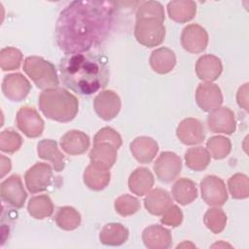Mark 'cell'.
Wrapping results in <instances>:
<instances>
[{
  "mask_svg": "<svg viewBox=\"0 0 249 249\" xmlns=\"http://www.w3.org/2000/svg\"><path fill=\"white\" fill-rule=\"evenodd\" d=\"M236 101L239 107L248 111V83L242 85L236 93Z\"/></svg>",
  "mask_w": 249,
  "mask_h": 249,
  "instance_id": "cell-41",
  "label": "cell"
},
{
  "mask_svg": "<svg viewBox=\"0 0 249 249\" xmlns=\"http://www.w3.org/2000/svg\"><path fill=\"white\" fill-rule=\"evenodd\" d=\"M53 203L47 195H40L31 197L27 204L28 214L34 219L42 220L48 218L53 213Z\"/></svg>",
  "mask_w": 249,
  "mask_h": 249,
  "instance_id": "cell-30",
  "label": "cell"
},
{
  "mask_svg": "<svg viewBox=\"0 0 249 249\" xmlns=\"http://www.w3.org/2000/svg\"><path fill=\"white\" fill-rule=\"evenodd\" d=\"M89 137L83 131L72 129L64 133L60 138V147L70 156H78L87 152L89 148Z\"/></svg>",
  "mask_w": 249,
  "mask_h": 249,
  "instance_id": "cell-20",
  "label": "cell"
},
{
  "mask_svg": "<svg viewBox=\"0 0 249 249\" xmlns=\"http://www.w3.org/2000/svg\"><path fill=\"white\" fill-rule=\"evenodd\" d=\"M38 105L45 117L58 123L72 121L79 111L77 97L59 87L44 89L39 95Z\"/></svg>",
  "mask_w": 249,
  "mask_h": 249,
  "instance_id": "cell-3",
  "label": "cell"
},
{
  "mask_svg": "<svg viewBox=\"0 0 249 249\" xmlns=\"http://www.w3.org/2000/svg\"><path fill=\"white\" fill-rule=\"evenodd\" d=\"M111 179V174L108 169L99 167L95 164H89L83 174L85 185L92 191H101L105 189Z\"/></svg>",
  "mask_w": 249,
  "mask_h": 249,
  "instance_id": "cell-27",
  "label": "cell"
},
{
  "mask_svg": "<svg viewBox=\"0 0 249 249\" xmlns=\"http://www.w3.org/2000/svg\"><path fill=\"white\" fill-rule=\"evenodd\" d=\"M22 145L21 136L14 129L7 128L0 133V150L4 153L14 154Z\"/></svg>",
  "mask_w": 249,
  "mask_h": 249,
  "instance_id": "cell-38",
  "label": "cell"
},
{
  "mask_svg": "<svg viewBox=\"0 0 249 249\" xmlns=\"http://www.w3.org/2000/svg\"><path fill=\"white\" fill-rule=\"evenodd\" d=\"M206 147L209 154L215 160H223L227 158L231 151V142L229 138L217 135L210 137L206 142Z\"/></svg>",
  "mask_w": 249,
  "mask_h": 249,
  "instance_id": "cell-34",
  "label": "cell"
},
{
  "mask_svg": "<svg viewBox=\"0 0 249 249\" xmlns=\"http://www.w3.org/2000/svg\"><path fill=\"white\" fill-rule=\"evenodd\" d=\"M172 196L181 205H188L197 197L196 183L189 178H179L172 186Z\"/></svg>",
  "mask_w": 249,
  "mask_h": 249,
  "instance_id": "cell-28",
  "label": "cell"
},
{
  "mask_svg": "<svg viewBox=\"0 0 249 249\" xmlns=\"http://www.w3.org/2000/svg\"><path fill=\"white\" fill-rule=\"evenodd\" d=\"M201 197L210 206H222L228 200L225 182L215 175H207L200 181Z\"/></svg>",
  "mask_w": 249,
  "mask_h": 249,
  "instance_id": "cell-7",
  "label": "cell"
},
{
  "mask_svg": "<svg viewBox=\"0 0 249 249\" xmlns=\"http://www.w3.org/2000/svg\"><path fill=\"white\" fill-rule=\"evenodd\" d=\"M0 196L2 200L8 205L17 209L21 208L27 197L21 178L18 174H13L2 181Z\"/></svg>",
  "mask_w": 249,
  "mask_h": 249,
  "instance_id": "cell-10",
  "label": "cell"
},
{
  "mask_svg": "<svg viewBox=\"0 0 249 249\" xmlns=\"http://www.w3.org/2000/svg\"><path fill=\"white\" fill-rule=\"evenodd\" d=\"M56 226L64 231L76 230L81 225V214L72 206L58 207L54 215Z\"/></svg>",
  "mask_w": 249,
  "mask_h": 249,
  "instance_id": "cell-32",
  "label": "cell"
},
{
  "mask_svg": "<svg viewBox=\"0 0 249 249\" xmlns=\"http://www.w3.org/2000/svg\"><path fill=\"white\" fill-rule=\"evenodd\" d=\"M23 71L38 89L56 88L59 84L55 66L41 56H27L23 61Z\"/></svg>",
  "mask_w": 249,
  "mask_h": 249,
  "instance_id": "cell-4",
  "label": "cell"
},
{
  "mask_svg": "<svg viewBox=\"0 0 249 249\" xmlns=\"http://www.w3.org/2000/svg\"><path fill=\"white\" fill-rule=\"evenodd\" d=\"M96 143H109L116 149H119L123 144V140L117 130L110 126H105L95 133L93 137V144Z\"/></svg>",
  "mask_w": 249,
  "mask_h": 249,
  "instance_id": "cell-39",
  "label": "cell"
},
{
  "mask_svg": "<svg viewBox=\"0 0 249 249\" xmlns=\"http://www.w3.org/2000/svg\"><path fill=\"white\" fill-rule=\"evenodd\" d=\"M227 215L222 208L217 206L209 208L203 217V222L206 228L213 233H220L224 231L227 225Z\"/></svg>",
  "mask_w": 249,
  "mask_h": 249,
  "instance_id": "cell-33",
  "label": "cell"
},
{
  "mask_svg": "<svg viewBox=\"0 0 249 249\" xmlns=\"http://www.w3.org/2000/svg\"><path fill=\"white\" fill-rule=\"evenodd\" d=\"M1 89L6 98L19 102L28 95L31 90V85L22 74L12 73L4 77Z\"/></svg>",
  "mask_w": 249,
  "mask_h": 249,
  "instance_id": "cell-13",
  "label": "cell"
},
{
  "mask_svg": "<svg viewBox=\"0 0 249 249\" xmlns=\"http://www.w3.org/2000/svg\"><path fill=\"white\" fill-rule=\"evenodd\" d=\"M115 12V2H70L60 12L56 22L55 37L59 48L68 54L87 53L107 37Z\"/></svg>",
  "mask_w": 249,
  "mask_h": 249,
  "instance_id": "cell-1",
  "label": "cell"
},
{
  "mask_svg": "<svg viewBox=\"0 0 249 249\" xmlns=\"http://www.w3.org/2000/svg\"><path fill=\"white\" fill-rule=\"evenodd\" d=\"M22 61V53L14 47H5L0 51V67L3 71L18 69Z\"/></svg>",
  "mask_w": 249,
  "mask_h": 249,
  "instance_id": "cell-36",
  "label": "cell"
},
{
  "mask_svg": "<svg viewBox=\"0 0 249 249\" xmlns=\"http://www.w3.org/2000/svg\"><path fill=\"white\" fill-rule=\"evenodd\" d=\"M114 208L123 217L131 216L140 209V201L136 197L124 194L115 199Z\"/></svg>",
  "mask_w": 249,
  "mask_h": 249,
  "instance_id": "cell-37",
  "label": "cell"
},
{
  "mask_svg": "<svg viewBox=\"0 0 249 249\" xmlns=\"http://www.w3.org/2000/svg\"><path fill=\"white\" fill-rule=\"evenodd\" d=\"M1 159V163H0V173H1V178H3L7 173L10 172L11 168H12V162L11 160L7 157H5L4 155H1L0 157Z\"/></svg>",
  "mask_w": 249,
  "mask_h": 249,
  "instance_id": "cell-42",
  "label": "cell"
},
{
  "mask_svg": "<svg viewBox=\"0 0 249 249\" xmlns=\"http://www.w3.org/2000/svg\"><path fill=\"white\" fill-rule=\"evenodd\" d=\"M183 49L191 53H202L208 45V33L199 24L192 23L184 27L181 34Z\"/></svg>",
  "mask_w": 249,
  "mask_h": 249,
  "instance_id": "cell-11",
  "label": "cell"
},
{
  "mask_svg": "<svg viewBox=\"0 0 249 249\" xmlns=\"http://www.w3.org/2000/svg\"><path fill=\"white\" fill-rule=\"evenodd\" d=\"M164 19L156 17L136 16L134 37L136 41L147 47L153 48L160 45L165 37Z\"/></svg>",
  "mask_w": 249,
  "mask_h": 249,
  "instance_id": "cell-5",
  "label": "cell"
},
{
  "mask_svg": "<svg viewBox=\"0 0 249 249\" xmlns=\"http://www.w3.org/2000/svg\"><path fill=\"white\" fill-rule=\"evenodd\" d=\"M196 101L202 111L211 112L221 107L223 103L222 90L216 84L200 83L196 90Z\"/></svg>",
  "mask_w": 249,
  "mask_h": 249,
  "instance_id": "cell-15",
  "label": "cell"
},
{
  "mask_svg": "<svg viewBox=\"0 0 249 249\" xmlns=\"http://www.w3.org/2000/svg\"><path fill=\"white\" fill-rule=\"evenodd\" d=\"M149 62L156 73L167 74L176 65V55L171 49L160 47L152 52Z\"/></svg>",
  "mask_w": 249,
  "mask_h": 249,
  "instance_id": "cell-25",
  "label": "cell"
},
{
  "mask_svg": "<svg viewBox=\"0 0 249 249\" xmlns=\"http://www.w3.org/2000/svg\"><path fill=\"white\" fill-rule=\"evenodd\" d=\"M142 240L149 249H167L172 245V235L169 230L160 225H151L142 231Z\"/></svg>",
  "mask_w": 249,
  "mask_h": 249,
  "instance_id": "cell-17",
  "label": "cell"
},
{
  "mask_svg": "<svg viewBox=\"0 0 249 249\" xmlns=\"http://www.w3.org/2000/svg\"><path fill=\"white\" fill-rule=\"evenodd\" d=\"M176 135L185 145H196L203 142L205 138V130L199 120L187 118L178 124Z\"/></svg>",
  "mask_w": 249,
  "mask_h": 249,
  "instance_id": "cell-16",
  "label": "cell"
},
{
  "mask_svg": "<svg viewBox=\"0 0 249 249\" xmlns=\"http://www.w3.org/2000/svg\"><path fill=\"white\" fill-rule=\"evenodd\" d=\"M167 14L173 21L185 23L196 17V4L191 0H173L167 4Z\"/></svg>",
  "mask_w": 249,
  "mask_h": 249,
  "instance_id": "cell-26",
  "label": "cell"
},
{
  "mask_svg": "<svg viewBox=\"0 0 249 249\" xmlns=\"http://www.w3.org/2000/svg\"><path fill=\"white\" fill-rule=\"evenodd\" d=\"M117 151L118 149L109 143L93 144L89 155L90 163L109 170L117 160Z\"/></svg>",
  "mask_w": 249,
  "mask_h": 249,
  "instance_id": "cell-23",
  "label": "cell"
},
{
  "mask_svg": "<svg viewBox=\"0 0 249 249\" xmlns=\"http://www.w3.org/2000/svg\"><path fill=\"white\" fill-rule=\"evenodd\" d=\"M153 168L160 182L169 184L179 176L182 169V160L177 154L165 151L158 157Z\"/></svg>",
  "mask_w": 249,
  "mask_h": 249,
  "instance_id": "cell-6",
  "label": "cell"
},
{
  "mask_svg": "<svg viewBox=\"0 0 249 249\" xmlns=\"http://www.w3.org/2000/svg\"><path fill=\"white\" fill-rule=\"evenodd\" d=\"M171 204L172 198L169 193L161 188H156L150 191L144 198L146 210L155 216H160Z\"/></svg>",
  "mask_w": 249,
  "mask_h": 249,
  "instance_id": "cell-24",
  "label": "cell"
},
{
  "mask_svg": "<svg viewBox=\"0 0 249 249\" xmlns=\"http://www.w3.org/2000/svg\"><path fill=\"white\" fill-rule=\"evenodd\" d=\"M59 72L63 85L83 96L106 88L110 77L107 58L89 52L65 55Z\"/></svg>",
  "mask_w": 249,
  "mask_h": 249,
  "instance_id": "cell-2",
  "label": "cell"
},
{
  "mask_svg": "<svg viewBox=\"0 0 249 249\" xmlns=\"http://www.w3.org/2000/svg\"><path fill=\"white\" fill-rule=\"evenodd\" d=\"M133 158L140 163H150L158 154L159 145L149 136H138L129 145Z\"/></svg>",
  "mask_w": 249,
  "mask_h": 249,
  "instance_id": "cell-19",
  "label": "cell"
},
{
  "mask_svg": "<svg viewBox=\"0 0 249 249\" xmlns=\"http://www.w3.org/2000/svg\"><path fill=\"white\" fill-rule=\"evenodd\" d=\"M53 176V169L50 164L36 162L24 174L25 186L31 194L44 192L51 185Z\"/></svg>",
  "mask_w": 249,
  "mask_h": 249,
  "instance_id": "cell-8",
  "label": "cell"
},
{
  "mask_svg": "<svg viewBox=\"0 0 249 249\" xmlns=\"http://www.w3.org/2000/svg\"><path fill=\"white\" fill-rule=\"evenodd\" d=\"M39 158L51 161L54 171H62L65 167L64 155L59 151L57 143L53 139H43L37 144Z\"/></svg>",
  "mask_w": 249,
  "mask_h": 249,
  "instance_id": "cell-22",
  "label": "cell"
},
{
  "mask_svg": "<svg viewBox=\"0 0 249 249\" xmlns=\"http://www.w3.org/2000/svg\"><path fill=\"white\" fill-rule=\"evenodd\" d=\"M183 222V212L179 206L171 204L162 214L160 218V223L172 228L179 227Z\"/></svg>",
  "mask_w": 249,
  "mask_h": 249,
  "instance_id": "cell-40",
  "label": "cell"
},
{
  "mask_svg": "<svg viewBox=\"0 0 249 249\" xmlns=\"http://www.w3.org/2000/svg\"><path fill=\"white\" fill-rule=\"evenodd\" d=\"M128 230L121 223L106 224L99 233V240L104 245L120 246L128 238Z\"/></svg>",
  "mask_w": 249,
  "mask_h": 249,
  "instance_id": "cell-29",
  "label": "cell"
},
{
  "mask_svg": "<svg viewBox=\"0 0 249 249\" xmlns=\"http://www.w3.org/2000/svg\"><path fill=\"white\" fill-rule=\"evenodd\" d=\"M185 161L188 168L194 171H202L210 163L211 156L202 146L189 148L185 153Z\"/></svg>",
  "mask_w": 249,
  "mask_h": 249,
  "instance_id": "cell-31",
  "label": "cell"
},
{
  "mask_svg": "<svg viewBox=\"0 0 249 249\" xmlns=\"http://www.w3.org/2000/svg\"><path fill=\"white\" fill-rule=\"evenodd\" d=\"M121 104L120 96L111 89L100 91L93 100V108L96 115L104 121L115 119L121 110Z\"/></svg>",
  "mask_w": 249,
  "mask_h": 249,
  "instance_id": "cell-12",
  "label": "cell"
},
{
  "mask_svg": "<svg viewBox=\"0 0 249 249\" xmlns=\"http://www.w3.org/2000/svg\"><path fill=\"white\" fill-rule=\"evenodd\" d=\"M18 128L29 138L39 137L44 130V121L34 107L22 106L17 113Z\"/></svg>",
  "mask_w": 249,
  "mask_h": 249,
  "instance_id": "cell-9",
  "label": "cell"
},
{
  "mask_svg": "<svg viewBox=\"0 0 249 249\" xmlns=\"http://www.w3.org/2000/svg\"><path fill=\"white\" fill-rule=\"evenodd\" d=\"M223 71L221 59L214 54H203L196 63V73L199 80L212 83L216 81Z\"/></svg>",
  "mask_w": 249,
  "mask_h": 249,
  "instance_id": "cell-18",
  "label": "cell"
},
{
  "mask_svg": "<svg viewBox=\"0 0 249 249\" xmlns=\"http://www.w3.org/2000/svg\"><path fill=\"white\" fill-rule=\"evenodd\" d=\"M228 187L232 198L244 199L249 196V179L243 173H235L231 176Z\"/></svg>",
  "mask_w": 249,
  "mask_h": 249,
  "instance_id": "cell-35",
  "label": "cell"
},
{
  "mask_svg": "<svg viewBox=\"0 0 249 249\" xmlns=\"http://www.w3.org/2000/svg\"><path fill=\"white\" fill-rule=\"evenodd\" d=\"M154 183V175L147 167H137L134 169L127 181L129 191L138 196L147 195L152 190Z\"/></svg>",
  "mask_w": 249,
  "mask_h": 249,
  "instance_id": "cell-21",
  "label": "cell"
},
{
  "mask_svg": "<svg viewBox=\"0 0 249 249\" xmlns=\"http://www.w3.org/2000/svg\"><path fill=\"white\" fill-rule=\"evenodd\" d=\"M207 126L214 133L232 134L236 129L234 113L229 107H219L209 113Z\"/></svg>",
  "mask_w": 249,
  "mask_h": 249,
  "instance_id": "cell-14",
  "label": "cell"
}]
</instances>
